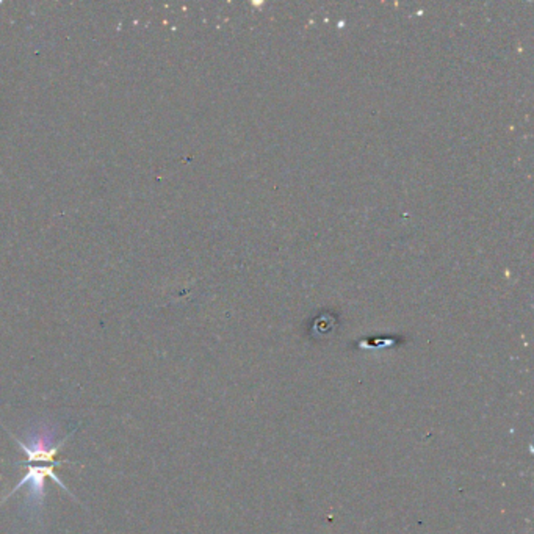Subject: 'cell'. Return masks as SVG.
<instances>
[{
	"instance_id": "cell-1",
	"label": "cell",
	"mask_w": 534,
	"mask_h": 534,
	"mask_svg": "<svg viewBox=\"0 0 534 534\" xmlns=\"http://www.w3.org/2000/svg\"><path fill=\"white\" fill-rule=\"evenodd\" d=\"M8 434L15 439V442L19 445V449H21L25 455V459L22 463H16V465L25 467V475L22 477L21 481L0 500V503H5L10 497L15 495V492L22 489V487H27L24 509L30 519L38 520L41 517V512L44 508L46 479H53V483L62 487V489L68 492V495L72 497L71 491L64 486V483H62V479L55 475V467L72 464L69 460L57 459L60 450H62V446L66 444V440L72 436V432H69L68 436L60 440V442H55L57 431L49 428V426H39V428L33 430L29 434L27 442H22L21 439L13 436L11 432Z\"/></svg>"
}]
</instances>
